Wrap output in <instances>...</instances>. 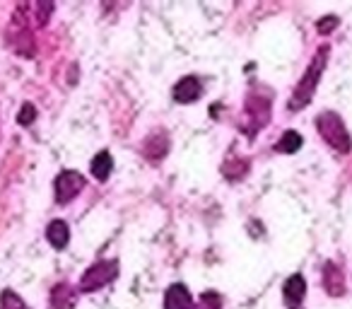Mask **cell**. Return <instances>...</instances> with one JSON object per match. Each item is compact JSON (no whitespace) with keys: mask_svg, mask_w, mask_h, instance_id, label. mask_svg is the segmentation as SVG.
Here are the masks:
<instances>
[{"mask_svg":"<svg viewBox=\"0 0 352 309\" xmlns=\"http://www.w3.org/2000/svg\"><path fill=\"white\" fill-rule=\"evenodd\" d=\"M328 51H331L328 46H321V49L316 51V56H314L311 63H309L307 73L302 75L299 85L294 87L292 99H289V109H292V111H297V109H304L309 102H311L314 92H316L318 83H321L323 68H326V63H328Z\"/></svg>","mask_w":352,"mask_h":309,"instance_id":"6da1fadb","label":"cell"},{"mask_svg":"<svg viewBox=\"0 0 352 309\" xmlns=\"http://www.w3.org/2000/svg\"><path fill=\"white\" fill-rule=\"evenodd\" d=\"M316 128H318V133H321L323 140H326L336 152L347 155V152L352 150V138H350L345 123H342V118L338 116V114H333V111L318 114Z\"/></svg>","mask_w":352,"mask_h":309,"instance_id":"7a4b0ae2","label":"cell"},{"mask_svg":"<svg viewBox=\"0 0 352 309\" xmlns=\"http://www.w3.org/2000/svg\"><path fill=\"white\" fill-rule=\"evenodd\" d=\"M27 20H30V17H25V8H20V10L12 15V25H10V30H8V44L12 46L15 54L25 56V58H32V56H34V41H32V32H30V27H27Z\"/></svg>","mask_w":352,"mask_h":309,"instance_id":"3957f363","label":"cell"},{"mask_svg":"<svg viewBox=\"0 0 352 309\" xmlns=\"http://www.w3.org/2000/svg\"><path fill=\"white\" fill-rule=\"evenodd\" d=\"M244 118L249 121V126L244 128L249 136H254L256 131H261V128L270 121V97L268 94L251 92L244 104Z\"/></svg>","mask_w":352,"mask_h":309,"instance_id":"277c9868","label":"cell"},{"mask_svg":"<svg viewBox=\"0 0 352 309\" xmlns=\"http://www.w3.org/2000/svg\"><path fill=\"white\" fill-rule=\"evenodd\" d=\"M116 275H118L116 261H97V264L89 266V268L85 270L82 280H80V290H82V292L102 290L104 285H109L111 280H116Z\"/></svg>","mask_w":352,"mask_h":309,"instance_id":"5b68a950","label":"cell"},{"mask_svg":"<svg viewBox=\"0 0 352 309\" xmlns=\"http://www.w3.org/2000/svg\"><path fill=\"white\" fill-rule=\"evenodd\" d=\"M82 189H85V177H82V174L75 172V169H65V172L58 174V179H56V184H54L56 201H58L60 206H65V203L73 201V198L78 196Z\"/></svg>","mask_w":352,"mask_h":309,"instance_id":"8992f818","label":"cell"},{"mask_svg":"<svg viewBox=\"0 0 352 309\" xmlns=\"http://www.w3.org/2000/svg\"><path fill=\"white\" fill-rule=\"evenodd\" d=\"M323 288L331 297L345 295V275H342L340 266L333 264V261H326V266H323Z\"/></svg>","mask_w":352,"mask_h":309,"instance_id":"52a82bcc","label":"cell"},{"mask_svg":"<svg viewBox=\"0 0 352 309\" xmlns=\"http://www.w3.org/2000/svg\"><path fill=\"white\" fill-rule=\"evenodd\" d=\"M166 152H169V138L164 136V133H150V138L145 140V145H142V155H145L150 162H162V160L166 158Z\"/></svg>","mask_w":352,"mask_h":309,"instance_id":"ba28073f","label":"cell"},{"mask_svg":"<svg viewBox=\"0 0 352 309\" xmlns=\"http://www.w3.org/2000/svg\"><path fill=\"white\" fill-rule=\"evenodd\" d=\"M201 92H203L201 80L193 78V75H188V78H182L179 83H176L174 99L179 104H191V102H196V99L201 97Z\"/></svg>","mask_w":352,"mask_h":309,"instance_id":"9c48e42d","label":"cell"},{"mask_svg":"<svg viewBox=\"0 0 352 309\" xmlns=\"http://www.w3.org/2000/svg\"><path fill=\"white\" fill-rule=\"evenodd\" d=\"M283 292H285V302H287V307L297 309L299 304H302L304 295H307V280H304V275H299V273L289 275V278L285 280Z\"/></svg>","mask_w":352,"mask_h":309,"instance_id":"30bf717a","label":"cell"},{"mask_svg":"<svg viewBox=\"0 0 352 309\" xmlns=\"http://www.w3.org/2000/svg\"><path fill=\"white\" fill-rule=\"evenodd\" d=\"M164 309H193V297L186 285H169L164 292Z\"/></svg>","mask_w":352,"mask_h":309,"instance_id":"8fae6325","label":"cell"},{"mask_svg":"<svg viewBox=\"0 0 352 309\" xmlns=\"http://www.w3.org/2000/svg\"><path fill=\"white\" fill-rule=\"evenodd\" d=\"M46 239H49V244L56 246V249H65L70 242L68 225H65L63 220H54L49 227H46Z\"/></svg>","mask_w":352,"mask_h":309,"instance_id":"7c38bea8","label":"cell"},{"mask_svg":"<svg viewBox=\"0 0 352 309\" xmlns=\"http://www.w3.org/2000/svg\"><path fill=\"white\" fill-rule=\"evenodd\" d=\"M89 169H92V174H94V179H97V182H107L109 174H111V169H113L111 155H109L107 150H102L99 155H94V160H92V164H89Z\"/></svg>","mask_w":352,"mask_h":309,"instance_id":"4fadbf2b","label":"cell"},{"mask_svg":"<svg viewBox=\"0 0 352 309\" xmlns=\"http://www.w3.org/2000/svg\"><path fill=\"white\" fill-rule=\"evenodd\" d=\"M51 304L54 309H73L75 307V290L70 285H56L51 290Z\"/></svg>","mask_w":352,"mask_h":309,"instance_id":"5bb4252c","label":"cell"},{"mask_svg":"<svg viewBox=\"0 0 352 309\" xmlns=\"http://www.w3.org/2000/svg\"><path fill=\"white\" fill-rule=\"evenodd\" d=\"M299 147H302V136H299L297 131H285L283 138L278 140V145H275V150L292 155V152H297Z\"/></svg>","mask_w":352,"mask_h":309,"instance_id":"9a60e30c","label":"cell"},{"mask_svg":"<svg viewBox=\"0 0 352 309\" xmlns=\"http://www.w3.org/2000/svg\"><path fill=\"white\" fill-rule=\"evenodd\" d=\"M0 309H27V304L17 292L3 290V295H0Z\"/></svg>","mask_w":352,"mask_h":309,"instance_id":"2e32d148","label":"cell"},{"mask_svg":"<svg viewBox=\"0 0 352 309\" xmlns=\"http://www.w3.org/2000/svg\"><path fill=\"white\" fill-rule=\"evenodd\" d=\"M51 10H54V6H51V3H36V6H34V15H32L30 20L34 22V25L44 27L46 20H49V15H51Z\"/></svg>","mask_w":352,"mask_h":309,"instance_id":"e0dca14e","label":"cell"},{"mask_svg":"<svg viewBox=\"0 0 352 309\" xmlns=\"http://www.w3.org/2000/svg\"><path fill=\"white\" fill-rule=\"evenodd\" d=\"M36 118V109H34V104H22V109H20V114H17V123L20 126H30L32 121Z\"/></svg>","mask_w":352,"mask_h":309,"instance_id":"ac0fdd59","label":"cell"},{"mask_svg":"<svg viewBox=\"0 0 352 309\" xmlns=\"http://www.w3.org/2000/svg\"><path fill=\"white\" fill-rule=\"evenodd\" d=\"M246 169H249V164L246 162H236V164H230V167H225L222 172H225L227 179H239L246 174Z\"/></svg>","mask_w":352,"mask_h":309,"instance_id":"d6986e66","label":"cell"},{"mask_svg":"<svg viewBox=\"0 0 352 309\" xmlns=\"http://www.w3.org/2000/svg\"><path fill=\"white\" fill-rule=\"evenodd\" d=\"M201 304H203L201 309H222V299L217 292H206L201 297Z\"/></svg>","mask_w":352,"mask_h":309,"instance_id":"ffe728a7","label":"cell"},{"mask_svg":"<svg viewBox=\"0 0 352 309\" xmlns=\"http://www.w3.org/2000/svg\"><path fill=\"white\" fill-rule=\"evenodd\" d=\"M336 27H338V17L328 15V17H323V20L318 22L316 30H318V34H328V32H333Z\"/></svg>","mask_w":352,"mask_h":309,"instance_id":"44dd1931","label":"cell"}]
</instances>
